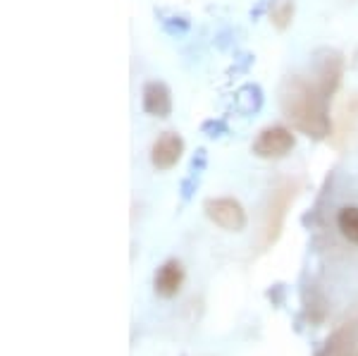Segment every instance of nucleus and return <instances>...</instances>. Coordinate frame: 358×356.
I'll return each mask as SVG.
<instances>
[{
    "label": "nucleus",
    "instance_id": "obj_7",
    "mask_svg": "<svg viewBox=\"0 0 358 356\" xmlns=\"http://www.w3.org/2000/svg\"><path fill=\"white\" fill-rule=\"evenodd\" d=\"M187 280V270L179 258H167L160 263V268L153 275V289L160 299H175L182 292V285Z\"/></svg>",
    "mask_w": 358,
    "mask_h": 356
},
{
    "label": "nucleus",
    "instance_id": "obj_14",
    "mask_svg": "<svg viewBox=\"0 0 358 356\" xmlns=\"http://www.w3.org/2000/svg\"><path fill=\"white\" fill-rule=\"evenodd\" d=\"M196 189H199V177L194 175L184 177V180L179 182V196H182V201H192Z\"/></svg>",
    "mask_w": 358,
    "mask_h": 356
},
{
    "label": "nucleus",
    "instance_id": "obj_9",
    "mask_svg": "<svg viewBox=\"0 0 358 356\" xmlns=\"http://www.w3.org/2000/svg\"><path fill=\"white\" fill-rule=\"evenodd\" d=\"M267 20L275 26V31H287L296 17V0H267Z\"/></svg>",
    "mask_w": 358,
    "mask_h": 356
},
{
    "label": "nucleus",
    "instance_id": "obj_11",
    "mask_svg": "<svg viewBox=\"0 0 358 356\" xmlns=\"http://www.w3.org/2000/svg\"><path fill=\"white\" fill-rule=\"evenodd\" d=\"M337 230L346 242L358 244V206H342L337 213Z\"/></svg>",
    "mask_w": 358,
    "mask_h": 356
},
{
    "label": "nucleus",
    "instance_id": "obj_2",
    "mask_svg": "<svg viewBox=\"0 0 358 356\" xmlns=\"http://www.w3.org/2000/svg\"><path fill=\"white\" fill-rule=\"evenodd\" d=\"M296 148V134L287 125H267L251 144V153L260 160H282Z\"/></svg>",
    "mask_w": 358,
    "mask_h": 356
},
{
    "label": "nucleus",
    "instance_id": "obj_3",
    "mask_svg": "<svg viewBox=\"0 0 358 356\" xmlns=\"http://www.w3.org/2000/svg\"><path fill=\"white\" fill-rule=\"evenodd\" d=\"M203 210L212 225H217L225 232H242L249 225L244 206L232 196H212L203 203Z\"/></svg>",
    "mask_w": 358,
    "mask_h": 356
},
{
    "label": "nucleus",
    "instance_id": "obj_6",
    "mask_svg": "<svg viewBox=\"0 0 358 356\" xmlns=\"http://www.w3.org/2000/svg\"><path fill=\"white\" fill-rule=\"evenodd\" d=\"M172 91L165 82L160 79H148L143 82L141 86V110L143 115L148 118H158V120H165L172 115Z\"/></svg>",
    "mask_w": 358,
    "mask_h": 356
},
{
    "label": "nucleus",
    "instance_id": "obj_15",
    "mask_svg": "<svg viewBox=\"0 0 358 356\" xmlns=\"http://www.w3.org/2000/svg\"><path fill=\"white\" fill-rule=\"evenodd\" d=\"M260 15H267V0H258V5H256L254 10H251V20H258Z\"/></svg>",
    "mask_w": 358,
    "mask_h": 356
},
{
    "label": "nucleus",
    "instance_id": "obj_5",
    "mask_svg": "<svg viewBox=\"0 0 358 356\" xmlns=\"http://www.w3.org/2000/svg\"><path fill=\"white\" fill-rule=\"evenodd\" d=\"M184 148H187V144H184V137L179 132L175 130L160 132V137L150 146V165L158 172L177 168V163L184 155Z\"/></svg>",
    "mask_w": 358,
    "mask_h": 356
},
{
    "label": "nucleus",
    "instance_id": "obj_1",
    "mask_svg": "<svg viewBox=\"0 0 358 356\" xmlns=\"http://www.w3.org/2000/svg\"><path fill=\"white\" fill-rule=\"evenodd\" d=\"M329 98L318 88L316 79L309 82L301 75H289L279 84V108L292 127L309 139L322 141L332 132L327 110Z\"/></svg>",
    "mask_w": 358,
    "mask_h": 356
},
{
    "label": "nucleus",
    "instance_id": "obj_12",
    "mask_svg": "<svg viewBox=\"0 0 358 356\" xmlns=\"http://www.w3.org/2000/svg\"><path fill=\"white\" fill-rule=\"evenodd\" d=\"M201 134H205L208 139H222L229 134V125L222 118H208L201 122Z\"/></svg>",
    "mask_w": 358,
    "mask_h": 356
},
{
    "label": "nucleus",
    "instance_id": "obj_13",
    "mask_svg": "<svg viewBox=\"0 0 358 356\" xmlns=\"http://www.w3.org/2000/svg\"><path fill=\"white\" fill-rule=\"evenodd\" d=\"M205 168H208V151L201 146V148H196V153L192 155V165H189V172H192L194 177H199V175H203Z\"/></svg>",
    "mask_w": 358,
    "mask_h": 356
},
{
    "label": "nucleus",
    "instance_id": "obj_8",
    "mask_svg": "<svg viewBox=\"0 0 358 356\" xmlns=\"http://www.w3.org/2000/svg\"><path fill=\"white\" fill-rule=\"evenodd\" d=\"M265 105V91H263L260 84L256 82H246L234 91V108H237L239 115L244 118H251V115H258Z\"/></svg>",
    "mask_w": 358,
    "mask_h": 356
},
{
    "label": "nucleus",
    "instance_id": "obj_10",
    "mask_svg": "<svg viewBox=\"0 0 358 356\" xmlns=\"http://www.w3.org/2000/svg\"><path fill=\"white\" fill-rule=\"evenodd\" d=\"M158 20H160V29L165 31L167 36L179 38L192 31V20L187 15H177V13H165V10H158Z\"/></svg>",
    "mask_w": 358,
    "mask_h": 356
},
{
    "label": "nucleus",
    "instance_id": "obj_4",
    "mask_svg": "<svg viewBox=\"0 0 358 356\" xmlns=\"http://www.w3.org/2000/svg\"><path fill=\"white\" fill-rule=\"evenodd\" d=\"M316 84L325 93L327 98H332L337 93V88L342 86L344 77V55L334 48H318L316 51Z\"/></svg>",
    "mask_w": 358,
    "mask_h": 356
}]
</instances>
